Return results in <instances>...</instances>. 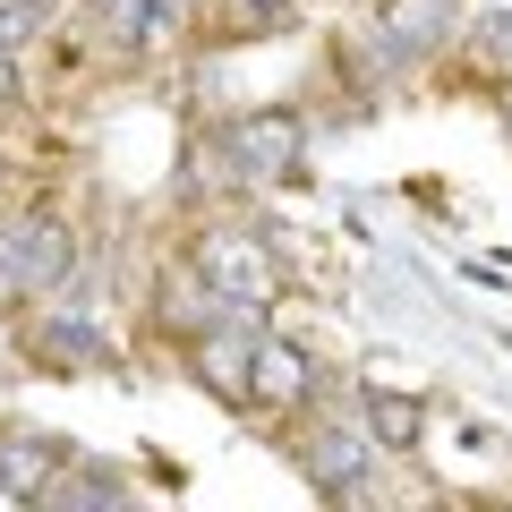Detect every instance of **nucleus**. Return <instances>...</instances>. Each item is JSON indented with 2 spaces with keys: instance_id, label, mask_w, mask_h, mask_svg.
I'll return each instance as SVG.
<instances>
[{
  "instance_id": "nucleus-1",
  "label": "nucleus",
  "mask_w": 512,
  "mask_h": 512,
  "mask_svg": "<svg viewBox=\"0 0 512 512\" xmlns=\"http://www.w3.org/2000/svg\"><path fill=\"white\" fill-rule=\"evenodd\" d=\"M0 274H9V291H43L60 274V231L52 222H18L0 239Z\"/></svg>"
},
{
  "instance_id": "nucleus-2",
  "label": "nucleus",
  "mask_w": 512,
  "mask_h": 512,
  "mask_svg": "<svg viewBox=\"0 0 512 512\" xmlns=\"http://www.w3.org/2000/svg\"><path fill=\"white\" fill-rule=\"evenodd\" d=\"M0 487H9V495H35V487H43V453H26V444H0Z\"/></svg>"
}]
</instances>
